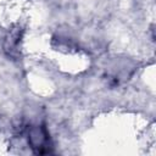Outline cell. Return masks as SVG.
Here are the masks:
<instances>
[{"label": "cell", "mask_w": 156, "mask_h": 156, "mask_svg": "<svg viewBox=\"0 0 156 156\" xmlns=\"http://www.w3.org/2000/svg\"><path fill=\"white\" fill-rule=\"evenodd\" d=\"M20 40H21V35H20V30L16 29L13 32H11L6 40H5V44H4V48H5V51L7 52V55L10 56H15V51L17 50L18 48V44H20Z\"/></svg>", "instance_id": "cell-2"}, {"label": "cell", "mask_w": 156, "mask_h": 156, "mask_svg": "<svg viewBox=\"0 0 156 156\" xmlns=\"http://www.w3.org/2000/svg\"><path fill=\"white\" fill-rule=\"evenodd\" d=\"M28 143L35 154L45 155L52 152V145L49 138V133L44 126H37L29 129Z\"/></svg>", "instance_id": "cell-1"}]
</instances>
